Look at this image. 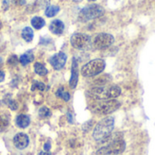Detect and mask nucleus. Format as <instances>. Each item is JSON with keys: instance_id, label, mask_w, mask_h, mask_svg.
<instances>
[{"instance_id": "obj_28", "label": "nucleus", "mask_w": 155, "mask_h": 155, "mask_svg": "<svg viewBox=\"0 0 155 155\" xmlns=\"http://www.w3.org/2000/svg\"><path fill=\"white\" fill-rule=\"evenodd\" d=\"M15 3L19 4V5H24L25 3V0H14Z\"/></svg>"}, {"instance_id": "obj_7", "label": "nucleus", "mask_w": 155, "mask_h": 155, "mask_svg": "<svg viewBox=\"0 0 155 155\" xmlns=\"http://www.w3.org/2000/svg\"><path fill=\"white\" fill-rule=\"evenodd\" d=\"M71 45H73V47L76 49L86 50L91 47L92 40L88 35L76 33L71 36Z\"/></svg>"}, {"instance_id": "obj_32", "label": "nucleus", "mask_w": 155, "mask_h": 155, "mask_svg": "<svg viewBox=\"0 0 155 155\" xmlns=\"http://www.w3.org/2000/svg\"><path fill=\"white\" fill-rule=\"evenodd\" d=\"M89 1H95V0H89Z\"/></svg>"}, {"instance_id": "obj_9", "label": "nucleus", "mask_w": 155, "mask_h": 155, "mask_svg": "<svg viewBox=\"0 0 155 155\" xmlns=\"http://www.w3.org/2000/svg\"><path fill=\"white\" fill-rule=\"evenodd\" d=\"M66 59H67L66 54L64 53H63V52H60V53H57V54H54L50 58L49 62H50L51 65L55 70H60L64 66V64L66 63Z\"/></svg>"}, {"instance_id": "obj_19", "label": "nucleus", "mask_w": 155, "mask_h": 155, "mask_svg": "<svg viewBox=\"0 0 155 155\" xmlns=\"http://www.w3.org/2000/svg\"><path fill=\"white\" fill-rule=\"evenodd\" d=\"M34 67H35V72L39 75H45L48 73L45 66L44 64H40V63H35Z\"/></svg>"}, {"instance_id": "obj_34", "label": "nucleus", "mask_w": 155, "mask_h": 155, "mask_svg": "<svg viewBox=\"0 0 155 155\" xmlns=\"http://www.w3.org/2000/svg\"><path fill=\"white\" fill-rule=\"evenodd\" d=\"M0 28H1V23H0Z\"/></svg>"}, {"instance_id": "obj_18", "label": "nucleus", "mask_w": 155, "mask_h": 155, "mask_svg": "<svg viewBox=\"0 0 155 155\" xmlns=\"http://www.w3.org/2000/svg\"><path fill=\"white\" fill-rule=\"evenodd\" d=\"M111 80H112L111 76H109L108 74H105V75H104V76L99 77L98 79H96V80L94 81V86L105 85V84H107Z\"/></svg>"}, {"instance_id": "obj_4", "label": "nucleus", "mask_w": 155, "mask_h": 155, "mask_svg": "<svg viewBox=\"0 0 155 155\" xmlns=\"http://www.w3.org/2000/svg\"><path fill=\"white\" fill-rule=\"evenodd\" d=\"M114 120L112 117H107L103 119L101 122H99L94 130L93 136L95 141L104 143L111 134L114 130Z\"/></svg>"}, {"instance_id": "obj_25", "label": "nucleus", "mask_w": 155, "mask_h": 155, "mask_svg": "<svg viewBox=\"0 0 155 155\" xmlns=\"http://www.w3.org/2000/svg\"><path fill=\"white\" fill-rule=\"evenodd\" d=\"M8 63H9L10 64H15L17 63V57H16L15 55L11 56V57L9 58V60H8Z\"/></svg>"}, {"instance_id": "obj_33", "label": "nucleus", "mask_w": 155, "mask_h": 155, "mask_svg": "<svg viewBox=\"0 0 155 155\" xmlns=\"http://www.w3.org/2000/svg\"><path fill=\"white\" fill-rule=\"evenodd\" d=\"M0 63H2V61H1V59H0Z\"/></svg>"}, {"instance_id": "obj_29", "label": "nucleus", "mask_w": 155, "mask_h": 155, "mask_svg": "<svg viewBox=\"0 0 155 155\" xmlns=\"http://www.w3.org/2000/svg\"><path fill=\"white\" fill-rule=\"evenodd\" d=\"M38 155H52L50 153H48V152H41V153H39V154Z\"/></svg>"}, {"instance_id": "obj_5", "label": "nucleus", "mask_w": 155, "mask_h": 155, "mask_svg": "<svg viewBox=\"0 0 155 155\" xmlns=\"http://www.w3.org/2000/svg\"><path fill=\"white\" fill-rule=\"evenodd\" d=\"M105 68V62L103 59H94L85 64L82 69L81 74L84 77H93L101 74Z\"/></svg>"}, {"instance_id": "obj_1", "label": "nucleus", "mask_w": 155, "mask_h": 155, "mask_svg": "<svg viewBox=\"0 0 155 155\" xmlns=\"http://www.w3.org/2000/svg\"><path fill=\"white\" fill-rule=\"evenodd\" d=\"M121 88L117 85H99L89 89L86 93L87 97L92 101L115 99L121 94Z\"/></svg>"}, {"instance_id": "obj_22", "label": "nucleus", "mask_w": 155, "mask_h": 155, "mask_svg": "<svg viewBox=\"0 0 155 155\" xmlns=\"http://www.w3.org/2000/svg\"><path fill=\"white\" fill-rule=\"evenodd\" d=\"M40 90V91H44L45 89V84L41 83V82H38V81H35L34 84H32V87H31V90L32 91H35V90Z\"/></svg>"}, {"instance_id": "obj_6", "label": "nucleus", "mask_w": 155, "mask_h": 155, "mask_svg": "<svg viewBox=\"0 0 155 155\" xmlns=\"http://www.w3.org/2000/svg\"><path fill=\"white\" fill-rule=\"evenodd\" d=\"M104 13V8L96 4L94 5H89L85 7H84L78 15V19L81 22H88L90 20H93L94 18L100 17L101 15H103Z\"/></svg>"}, {"instance_id": "obj_13", "label": "nucleus", "mask_w": 155, "mask_h": 155, "mask_svg": "<svg viewBox=\"0 0 155 155\" xmlns=\"http://www.w3.org/2000/svg\"><path fill=\"white\" fill-rule=\"evenodd\" d=\"M15 123H16V125L20 128H26L29 124H30V118L29 116L27 115H25V114H20L16 117L15 119Z\"/></svg>"}, {"instance_id": "obj_15", "label": "nucleus", "mask_w": 155, "mask_h": 155, "mask_svg": "<svg viewBox=\"0 0 155 155\" xmlns=\"http://www.w3.org/2000/svg\"><path fill=\"white\" fill-rule=\"evenodd\" d=\"M33 60H34V54H33L32 51H28V52H26L25 54H22L21 57H20V59H19L20 63H21L23 65L28 64L31 63Z\"/></svg>"}, {"instance_id": "obj_20", "label": "nucleus", "mask_w": 155, "mask_h": 155, "mask_svg": "<svg viewBox=\"0 0 155 155\" xmlns=\"http://www.w3.org/2000/svg\"><path fill=\"white\" fill-rule=\"evenodd\" d=\"M55 94H56V96L62 98V99H63L64 101H65V102H67V101L70 100V94H69V93L66 92L64 88H59V89L56 91Z\"/></svg>"}, {"instance_id": "obj_14", "label": "nucleus", "mask_w": 155, "mask_h": 155, "mask_svg": "<svg viewBox=\"0 0 155 155\" xmlns=\"http://www.w3.org/2000/svg\"><path fill=\"white\" fill-rule=\"evenodd\" d=\"M22 37L25 42H31L34 38V32L31 27H25L22 30Z\"/></svg>"}, {"instance_id": "obj_26", "label": "nucleus", "mask_w": 155, "mask_h": 155, "mask_svg": "<svg viewBox=\"0 0 155 155\" xmlns=\"http://www.w3.org/2000/svg\"><path fill=\"white\" fill-rule=\"evenodd\" d=\"M50 149H51V143H50V142L45 143V145H44V150H45V152H49Z\"/></svg>"}, {"instance_id": "obj_27", "label": "nucleus", "mask_w": 155, "mask_h": 155, "mask_svg": "<svg viewBox=\"0 0 155 155\" xmlns=\"http://www.w3.org/2000/svg\"><path fill=\"white\" fill-rule=\"evenodd\" d=\"M4 80H5V74H4V72L0 71V83L3 82Z\"/></svg>"}, {"instance_id": "obj_12", "label": "nucleus", "mask_w": 155, "mask_h": 155, "mask_svg": "<svg viewBox=\"0 0 155 155\" xmlns=\"http://www.w3.org/2000/svg\"><path fill=\"white\" fill-rule=\"evenodd\" d=\"M49 29L54 35H61L64 30V25L61 20L55 19L50 24Z\"/></svg>"}, {"instance_id": "obj_24", "label": "nucleus", "mask_w": 155, "mask_h": 155, "mask_svg": "<svg viewBox=\"0 0 155 155\" xmlns=\"http://www.w3.org/2000/svg\"><path fill=\"white\" fill-rule=\"evenodd\" d=\"M8 106L12 109V110H16L17 109V104L15 101H10L8 103Z\"/></svg>"}, {"instance_id": "obj_30", "label": "nucleus", "mask_w": 155, "mask_h": 155, "mask_svg": "<svg viewBox=\"0 0 155 155\" xmlns=\"http://www.w3.org/2000/svg\"><path fill=\"white\" fill-rule=\"evenodd\" d=\"M6 4H8V1H7V0H5V1H4V5H6ZM7 7H8V5H7V6H5V10H6Z\"/></svg>"}, {"instance_id": "obj_11", "label": "nucleus", "mask_w": 155, "mask_h": 155, "mask_svg": "<svg viewBox=\"0 0 155 155\" xmlns=\"http://www.w3.org/2000/svg\"><path fill=\"white\" fill-rule=\"evenodd\" d=\"M78 76H79V71H78V63L75 58L73 59L72 62V75L70 78V87L72 89H74L78 83Z\"/></svg>"}, {"instance_id": "obj_2", "label": "nucleus", "mask_w": 155, "mask_h": 155, "mask_svg": "<svg viewBox=\"0 0 155 155\" xmlns=\"http://www.w3.org/2000/svg\"><path fill=\"white\" fill-rule=\"evenodd\" d=\"M104 142H108L107 145L98 150L96 155H118L125 149V143L120 137L119 134L114 135L111 134Z\"/></svg>"}, {"instance_id": "obj_16", "label": "nucleus", "mask_w": 155, "mask_h": 155, "mask_svg": "<svg viewBox=\"0 0 155 155\" xmlns=\"http://www.w3.org/2000/svg\"><path fill=\"white\" fill-rule=\"evenodd\" d=\"M59 10L60 8L57 5H48L45 11V14L47 17H53L59 12Z\"/></svg>"}, {"instance_id": "obj_23", "label": "nucleus", "mask_w": 155, "mask_h": 155, "mask_svg": "<svg viewBox=\"0 0 155 155\" xmlns=\"http://www.w3.org/2000/svg\"><path fill=\"white\" fill-rule=\"evenodd\" d=\"M7 126H8V120L4 116H0V132L4 131Z\"/></svg>"}, {"instance_id": "obj_21", "label": "nucleus", "mask_w": 155, "mask_h": 155, "mask_svg": "<svg viewBox=\"0 0 155 155\" xmlns=\"http://www.w3.org/2000/svg\"><path fill=\"white\" fill-rule=\"evenodd\" d=\"M39 116L42 118H47V117L51 116V111L47 107L44 106V107L40 108V110H39Z\"/></svg>"}, {"instance_id": "obj_10", "label": "nucleus", "mask_w": 155, "mask_h": 155, "mask_svg": "<svg viewBox=\"0 0 155 155\" xmlns=\"http://www.w3.org/2000/svg\"><path fill=\"white\" fill-rule=\"evenodd\" d=\"M14 144L17 149L24 150L29 144V138L26 134L23 133H19L14 137Z\"/></svg>"}, {"instance_id": "obj_8", "label": "nucleus", "mask_w": 155, "mask_h": 155, "mask_svg": "<svg viewBox=\"0 0 155 155\" xmlns=\"http://www.w3.org/2000/svg\"><path fill=\"white\" fill-rule=\"evenodd\" d=\"M114 42V37L110 34L102 33L95 36L93 42V45L99 50H104L110 47Z\"/></svg>"}, {"instance_id": "obj_17", "label": "nucleus", "mask_w": 155, "mask_h": 155, "mask_svg": "<svg viewBox=\"0 0 155 155\" xmlns=\"http://www.w3.org/2000/svg\"><path fill=\"white\" fill-rule=\"evenodd\" d=\"M31 24H32V25H33L35 29H41L43 26H45V20H44L42 17L35 16V17H34V18L32 19Z\"/></svg>"}, {"instance_id": "obj_31", "label": "nucleus", "mask_w": 155, "mask_h": 155, "mask_svg": "<svg viewBox=\"0 0 155 155\" xmlns=\"http://www.w3.org/2000/svg\"><path fill=\"white\" fill-rule=\"evenodd\" d=\"M74 2H81L82 0H74Z\"/></svg>"}, {"instance_id": "obj_3", "label": "nucleus", "mask_w": 155, "mask_h": 155, "mask_svg": "<svg viewBox=\"0 0 155 155\" xmlns=\"http://www.w3.org/2000/svg\"><path fill=\"white\" fill-rule=\"evenodd\" d=\"M120 105H121L120 102L116 101L115 99L100 100V101H92L89 104V108L93 113L96 114L106 115L115 112L120 107Z\"/></svg>"}]
</instances>
